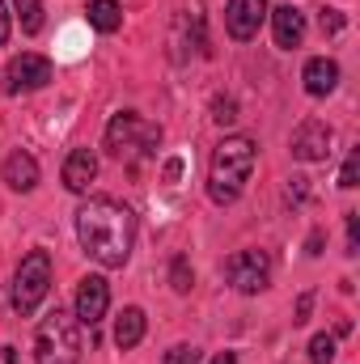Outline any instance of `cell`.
I'll use <instances>...</instances> for the list:
<instances>
[{
    "label": "cell",
    "instance_id": "6da1fadb",
    "mask_svg": "<svg viewBox=\"0 0 360 364\" xmlns=\"http://www.w3.org/2000/svg\"><path fill=\"white\" fill-rule=\"evenodd\" d=\"M77 237H81V250L97 267H106V272L127 267L132 246H136V212L119 199L97 195L90 203H81V212H77Z\"/></svg>",
    "mask_w": 360,
    "mask_h": 364
},
{
    "label": "cell",
    "instance_id": "7a4b0ae2",
    "mask_svg": "<svg viewBox=\"0 0 360 364\" xmlns=\"http://www.w3.org/2000/svg\"><path fill=\"white\" fill-rule=\"evenodd\" d=\"M255 161H259V144L250 136H225L208 161V199L216 208H229L246 191V182L255 174Z\"/></svg>",
    "mask_w": 360,
    "mask_h": 364
},
{
    "label": "cell",
    "instance_id": "3957f363",
    "mask_svg": "<svg viewBox=\"0 0 360 364\" xmlns=\"http://www.w3.org/2000/svg\"><path fill=\"white\" fill-rule=\"evenodd\" d=\"M81 322L68 309H51L34 331V364H81Z\"/></svg>",
    "mask_w": 360,
    "mask_h": 364
},
{
    "label": "cell",
    "instance_id": "277c9868",
    "mask_svg": "<svg viewBox=\"0 0 360 364\" xmlns=\"http://www.w3.org/2000/svg\"><path fill=\"white\" fill-rule=\"evenodd\" d=\"M162 144V127L140 119L136 110H119L110 123H106V153L119 157V161H140V157H153Z\"/></svg>",
    "mask_w": 360,
    "mask_h": 364
},
{
    "label": "cell",
    "instance_id": "5b68a950",
    "mask_svg": "<svg viewBox=\"0 0 360 364\" xmlns=\"http://www.w3.org/2000/svg\"><path fill=\"white\" fill-rule=\"evenodd\" d=\"M47 292H51V255H47V250H30V255L21 259L17 275H13V309H17L21 318H30V314L43 305Z\"/></svg>",
    "mask_w": 360,
    "mask_h": 364
},
{
    "label": "cell",
    "instance_id": "8992f818",
    "mask_svg": "<svg viewBox=\"0 0 360 364\" xmlns=\"http://www.w3.org/2000/svg\"><path fill=\"white\" fill-rule=\"evenodd\" d=\"M225 275H229V284H233L238 292L255 296V292L268 288V279H271V255L268 250H238V255L225 263Z\"/></svg>",
    "mask_w": 360,
    "mask_h": 364
},
{
    "label": "cell",
    "instance_id": "52a82bcc",
    "mask_svg": "<svg viewBox=\"0 0 360 364\" xmlns=\"http://www.w3.org/2000/svg\"><path fill=\"white\" fill-rule=\"evenodd\" d=\"M51 60L47 55H38V51H21V55H13L9 60V68H4V93H34L43 90L47 81H51Z\"/></svg>",
    "mask_w": 360,
    "mask_h": 364
},
{
    "label": "cell",
    "instance_id": "ba28073f",
    "mask_svg": "<svg viewBox=\"0 0 360 364\" xmlns=\"http://www.w3.org/2000/svg\"><path fill=\"white\" fill-rule=\"evenodd\" d=\"M263 21H268V0H229L225 4V30L238 43H250Z\"/></svg>",
    "mask_w": 360,
    "mask_h": 364
},
{
    "label": "cell",
    "instance_id": "9c48e42d",
    "mask_svg": "<svg viewBox=\"0 0 360 364\" xmlns=\"http://www.w3.org/2000/svg\"><path fill=\"white\" fill-rule=\"evenodd\" d=\"M331 127L322 119H301V127L292 132V157L297 161H327L331 157Z\"/></svg>",
    "mask_w": 360,
    "mask_h": 364
},
{
    "label": "cell",
    "instance_id": "30bf717a",
    "mask_svg": "<svg viewBox=\"0 0 360 364\" xmlns=\"http://www.w3.org/2000/svg\"><path fill=\"white\" fill-rule=\"evenodd\" d=\"M110 309V284L102 275H85L77 284V322L81 326H97Z\"/></svg>",
    "mask_w": 360,
    "mask_h": 364
},
{
    "label": "cell",
    "instance_id": "8fae6325",
    "mask_svg": "<svg viewBox=\"0 0 360 364\" xmlns=\"http://www.w3.org/2000/svg\"><path fill=\"white\" fill-rule=\"evenodd\" d=\"M268 13H271V30H275V47L280 51L301 47V38H305V13L297 4H280V9H268Z\"/></svg>",
    "mask_w": 360,
    "mask_h": 364
},
{
    "label": "cell",
    "instance_id": "7c38bea8",
    "mask_svg": "<svg viewBox=\"0 0 360 364\" xmlns=\"http://www.w3.org/2000/svg\"><path fill=\"white\" fill-rule=\"evenodd\" d=\"M93 178H97V157H93V149H73L68 161H64V186H68L73 195H85Z\"/></svg>",
    "mask_w": 360,
    "mask_h": 364
},
{
    "label": "cell",
    "instance_id": "4fadbf2b",
    "mask_svg": "<svg viewBox=\"0 0 360 364\" xmlns=\"http://www.w3.org/2000/svg\"><path fill=\"white\" fill-rule=\"evenodd\" d=\"M301 81H305V93H309V97H327V93L339 85V64L327 60V55H314V60L305 64Z\"/></svg>",
    "mask_w": 360,
    "mask_h": 364
},
{
    "label": "cell",
    "instance_id": "5bb4252c",
    "mask_svg": "<svg viewBox=\"0 0 360 364\" xmlns=\"http://www.w3.org/2000/svg\"><path fill=\"white\" fill-rule=\"evenodd\" d=\"M0 174H4V182H9L13 191H21V195H26V191H34V186H38V161H34L26 149H17V153H9V161H4V170H0Z\"/></svg>",
    "mask_w": 360,
    "mask_h": 364
},
{
    "label": "cell",
    "instance_id": "9a60e30c",
    "mask_svg": "<svg viewBox=\"0 0 360 364\" xmlns=\"http://www.w3.org/2000/svg\"><path fill=\"white\" fill-rule=\"evenodd\" d=\"M144 331H149L144 309H140V305H127V309L115 318V343H119V352H132V348L144 339Z\"/></svg>",
    "mask_w": 360,
    "mask_h": 364
},
{
    "label": "cell",
    "instance_id": "2e32d148",
    "mask_svg": "<svg viewBox=\"0 0 360 364\" xmlns=\"http://www.w3.org/2000/svg\"><path fill=\"white\" fill-rule=\"evenodd\" d=\"M90 26L97 34H115L119 26H123V9H119V0H90Z\"/></svg>",
    "mask_w": 360,
    "mask_h": 364
},
{
    "label": "cell",
    "instance_id": "e0dca14e",
    "mask_svg": "<svg viewBox=\"0 0 360 364\" xmlns=\"http://www.w3.org/2000/svg\"><path fill=\"white\" fill-rule=\"evenodd\" d=\"M13 13H17V21H21L26 34L43 30V0H13Z\"/></svg>",
    "mask_w": 360,
    "mask_h": 364
},
{
    "label": "cell",
    "instance_id": "ac0fdd59",
    "mask_svg": "<svg viewBox=\"0 0 360 364\" xmlns=\"http://www.w3.org/2000/svg\"><path fill=\"white\" fill-rule=\"evenodd\" d=\"M335 360V335H314L309 339V364H331Z\"/></svg>",
    "mask_w": 360,
    "mask_h": 364
},
{
    "label": "cell",
    "instance_id": "d6986e66",
    "mask_svg": "<svg viewBox=\"0 0 360 364\" xmlns=\"http://www.w3.org/2000/svg\"><path fill=\"white\" fill-rule=\"evenodd\" d=\"M191 267H186V259H174L170 263V284H174V292H191Z\"/></svg>",
    "mask_w": 360,
    "mask_h": 364
},
{
    "label": "cell",
    "instance_id": "ffe728a7",
    "mask_svg": "<svg viewBox=\"0 0 360 364\" xmlns=\"http://www.w3.org/2000/svg\"><path fill=\"white\" fill-rule=\"evenodd\" d=\"M356 174H360V149H352L348 161H344V170H339V186L352 191V186H356Z\"/></svg>",
    "mask_w": 360,
    "mask_h": 364
},
{
    "label": "cell",
    "instance_id": "44dd1931",
    "mask_svg": "<svg viewBox=\"0 0 360 364\" xmlns=\"http://www.w3.org/2000/svg\"><path fill=\"white\" fill-rule=\"evenodd\" d=\"M212 119H216L221 127L233 123V119H238V102H233V97H216V102H212Z\"/></svg>",
    "mask_w": 360,
    "mask_h": 364
},
{
    "label": "cell",
    "instance_id": "7402d4cb",
    "mask_svg": "<svg viewBox=\"0 0 360 364\" xmlns=\"http://www.w3.org/2000/svg\"><path fill=\"white\" fill-rule=\"evenodd\" d=\"M162 364H199V348L179 343V348H170V352H166V360H162Z\"/></svg>",
    "mask_w": 360,
    "mask_h": 364
},
{
    "label": "cell",
    "instance_id": "603a6c76",
    "mask_svg": "<svg viewBox=\"0 0 360 364\" xmlns=\"http://www.w3.org/2000/svg\"><path fill=\"white\" fill-rule=\"evenodd\" d=\"M318 30H322V34H339V30H344V13H339V9H322Z\"/></svg>",
    "mask_w": 360,
    "mask_h": 364
},
{
    "label": "cell",
    "instance_id": "cb8c5ba5",
    "mask_svg": "<svg viewBox=\"0 0 360 364\" xmlns=\"http://www.w3.org/2000/svg\"><path fill=\"white\" fill-rule=\"evenodd\" d=\"M309 309H314V292H301V296H297V314H292V322H297V326L309 322Z\"/></svg>",
    "mask_w": 360,
    "mask_h": 364
},
{
    "label": "cell",
    "instance_id": "d4e9b609",
    "mask_svg": "<svg viewBox=\"0 0 360 364\" xmlns=\"http://www.w3.org/2000/svg\"><path fill=\"white\" fill-rule=\"evenodd\" d=\"M356 246H360V216L348 212V255H356Z\"/></svg>",
    "mask_w": 360,
    "mask_h": 364
},
{
    "label": "cell",
    "instance_id": "484cf974",
    "mask_svg": "<svg viewBox=\"0 0 360 364\" xmlns=\"http://www.w3.org/2000/svg\"><path fill=\"white\" fill-rule=\"evenodd\" d=\"M9 30H13V17H9V4L0 0V47L9 43Z\"/></svg>",
    "mask_w": 360,
    "mask_h": 364
},
{
    "label": "cell",
    "instance_id": "4316f807",
    "mask_svg": "<svg viewBox=\"0 0 360 364\" xmlns=\"http://www.w3.org/2000/svg\"><path fill=\"white\" fill-rule=\"evenodd\" d=\"M305 182H309V178H292V186H288V199H305V191H309Z\"/></svg>",
    "mask_w": 360,
    "mask_h": 364
},
{
    "label": "cell",
    "instance_id": "83f0119b",
    "mask_svg": "<svg viewBox=\"0 0 360 364\" xmlns=\"http://www.w3.org/2000/svg\"><path fill=\"white\" fill-rule=\"evenodd\" d=\"M309 255H322V229L309 233Z\"/></svg>",
    "mask_w": 360,
    "mask_h": 364
},
{
    "label": "cell",
    "instance_id": "f1b7e54d",
    "mask_svg": "<svg viewBox=\"0 0 360 364\" xmlns=\"http://www.w3.org/2000/svg\"><path fill=\"white\" fill-rule=\"evenodd\" d=\"M0 364H17V352L13 348H0Z\"/></svg>",
    "mask_w": 360,
    "mask_h": 364
},
{
    "label": "cell",
    "instance_id": "f546056e",
    "mask_svg": "<svg viewBox=\"0 0 360 364\" xmlns=\"http://www.w3.org/2000/svg\"><path fill=\"white\" fill-rule=\"evenodd\" d=\"M212 364H238V356L233 352H221V356H212Z\"/></svg>",
    "mask_w": 360,
    "mask_h": 364
}]
</instances>
